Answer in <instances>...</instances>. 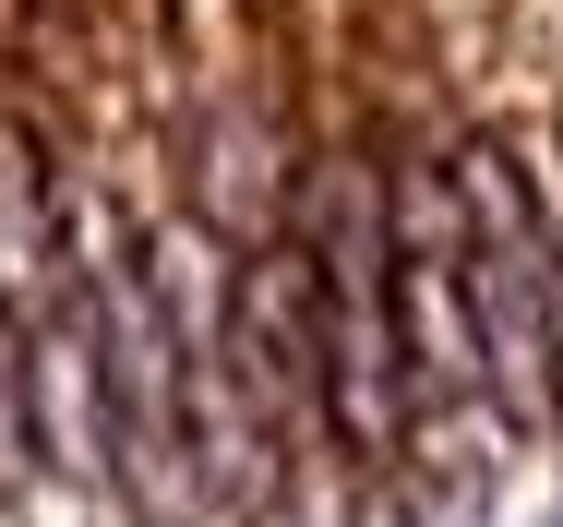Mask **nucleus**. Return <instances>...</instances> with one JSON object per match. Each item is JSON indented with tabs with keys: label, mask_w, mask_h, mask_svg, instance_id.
<instances>
[{
	"label": "nucleus",
	"mask_w": 563,
	"mask_h": 527,
	"mask_svg": "<svg viewBox=\"0 0 563 527\" xmlns=\"http://www.w3.org/2000/svg\"><path fill=\"white\" fill-rule=\"evenodd\" d=\"M217 360L240 372V396L288 431V443H324V264H312L300 228H276V240L240 252Z\"/></svg>",
	"instance_id": "f257e3e1"
},
{
	"label": "nucleus",
	"mask_w": 563,
	"mask_h": 527,
	"mask_svg": "<svg viewBox=\"0 0 563 527\" xmlns=\"http://www.w3.org/2000/svg\"><path fill=\"white\" fill-rule=\"evenodd\" d=\"M300 144H288V120L264 97H205L192 120H180V216H205L228 252H252V240H276L288 228V205H300Z\"/></svg>",
	"instance_id": "f03ea898"
},
{
	"label": "nucleus",
	"mask_w": 563,
	"mask_h": 527,
	"mask_svg": "<svg viewBox=\"0 0 563 527\" xmlns=\"http://www.w3.org/2000/svg\"><path fill=\"white\" fill-rule=\"evenodd\" d=\"M12 408H24V468H36V480L109 492V360H97L85 288H73L48 323L12 336Z\"/></svg>",
	"instance_id": "7ed1b4c3"
},
{
	"label": "nucleus",
	"mask_w": 563,
	"mask_h": 527,
	"mask_svg": "<svg viewBox=\"0 0 563 527\" xmlns=\"http://www.w3.org/2000/svg\"><path fill=\"white\" fill-rule=\"evenodd\" d=\"M85 288V180L36 144L24 108H0V323H48Z\"/></svg>",
	"instance_id": "20e7f679"
},
{
	"label": "nucleus",
	"mask_w": 563,
	"mask_h": 527,
	"mask_svg": "<svg viewBox=\"0 0 563 527\" xmlns=\"http://www.w3.org/2000/svg\"><path fill=\"white\" fill-rule=\"evenodd\" d=\"M528 527H563V492H552V504H540V516H528Z\"/></svg>",
	"instance_id": "39448f33"
}]
</instances>
